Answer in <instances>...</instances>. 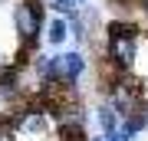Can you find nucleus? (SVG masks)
Returning a JSON list of instances; mask_svg holds the SVG:
<instances>
[{
	"instance_id": "f257e3e1",
	"label": "nucleus",
	"mask_w": 148,
	"mask_h": 141,
	"mask_svg": "<svg viewBox=\"0 0 148 141\" xmlns=\"http://www.w3.org/2000/svg\"><path fill=\"white\" fill-rule=\"evenodd\" d=\"M135 49H138V30L132 23H109V36H106V59L119 69H132L135 63Z\"/></svg>"
},
{
	"instance_id": "39448f33",
	"label": "nucleus",
	"mask_w": 148,
	"mask_h": 141,
	"mask_svg": "<svg viewBox=\"0 0 148 141\" xmlns=\"http://www.w3.org/2000/svg\"><path fill=\"white\" fill-rule=\"evenodd\" d=\"M119 121H122V115H119V108H115L112 102H102L99 108H95V125H99L102 135L115 131V128H119Z\"/></svg>"
},
{
	"instance_id": "20e7f679",
	"label": "nucleus",
	"mask_w": 148,
	"mask_h": 141,
	"mask_svg": "<svg viewBox=\"0 0 148 141\" xmlns=\"http://www.w3.org/2000/svg\"><path fill=\"white\" fill-rule=\"evenodd\" d=\"M69 36V20L66 16H53V20L43 23V40L49 43V46H63Z\"/></svg>"
},
{
	"instance_id": "1a4fd4ad",
	"label": "nucleus",
	"mask_w": 148,
	"mask_h": 141,
	"mask_svg": "<svg viewBox=\"0 0 148 141\" xmlns=\"http://www.w3.org/2000/svg\"><path fill=\"white\" fill-rule=\"evenodd\" d=\"M142 112H145V118H148V99H145V108H142Z\"/></svg>"
},
{
	"instance_id": "7ed1b4c3",
	"label": "nucleus",
	"mask_w": 148,
	"mask_h": 141,
	"mask_svg": "<svg viewBox=\"0 0 148 141\" xmlns=\"http://www.w3.org/2000/svg\"><path fill=\"white\" fill-rule=\"evenodd\" d=\"M59 63H63V82H66V85H76V82L86 76V66H89L79 49H73V52H59Z\"/></svg>"
},
{
	"instance_id": "6e6552de",
	"label": "nucleus",
	"mask_w": 148,
	"mask_h": 141,
	"mask_svg": "<svg viewBox=\"0 0 148 141\" xmlns=\"http://www.w3.org/2000/svg\"><path fill=\"white\" fill-rule=\"evenodd\" d=\"M49 3H69V0H49ZM73 3H76V0H73Z\"/></svg>"
},
{
	"instance_id": "9b49d317",
	"label": "nucleus",
	"mask_w": 148,
	"mask_h": 141,
	"mask_svg": "<svg viewBox=\"0 0 148 141\" xmlns=\"http://www.w3.org/2000/svg\"><path fill=\"white\" fill-rule=\"evenodd\" d=\"M0 141H7V138H3V125H0Z\"/></svg>"
},
{
	"instance_id": "423d86ee",
	"label": "nucleus",
	"mask_w": 148,
	"mask_h": 141,
	"mask_svg": "<svg viewBox=\"0 0 148 141\" xmlns=\"http://www.w3.org/2000/svg\"><path fill=\"white\" fill-rule=\"evenodd\" d=\"M102 141H132V138H128L122 128H115V131H109V135H102Z\"/></svg>"
},
{
	"instance_id": "f03ea898",
	"label": "nucleus",
	"mask_w": 148,
	"mask_h": 141,
	"mask_svg": "<svg viewBox=\"0 0 148 141\" xmlns=\"http://www.w3.org/2000/svg\"><path fill=\"white\" fill-rule=\"evenodd\" d=\"M43 0H20L13 7V26H16V36L27 49L36 46L40 33H43Z\"/></svg>"
},
{
	"instance_id": "0eeeda50",
	"label": "nucleus",
	"mask_w": 148,
	"mask_h": 141,
	"mask_svg": "<svg viewBox=\"0 0 148 141\" xmlns=\"http://www.w3.org/2000/svg\"><path fill=\"white\" fill-rule=\"evenodd\" d=\"M138 3H142V10H145V13H148V0H138Z\"/></svg>"
},
{
	"instance_id": "9d476101",
	"label": "nucleus",
	"mask_w": 148,
	"mask_h": 141,
	"mask_svg": "<svg viewBox=\"0 0 148 141\" xmlns=\"http://www.w3.org/2000/svg\"><path fill=\"white\" fill-rule=\"evenodd\" d=\"M82 3H89V0H76V7H82Z\"/></svg>"
}]
</instances>
